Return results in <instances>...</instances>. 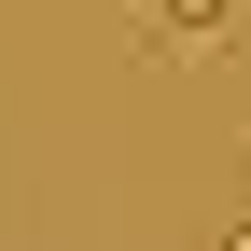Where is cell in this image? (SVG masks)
<instances>
[{"label":"cell","instance_id":"obj_1","mask_svg":"<svg viewBox=\"0 0 251 251\" xmlns=\"http://www.w3.org/2000/svg\"><path fill=\"white\" fill-rule=\"evenodd\" d=\"M237 14H251V0H140V42L153 56H224Z\"/></svg>","mask_w":251,"mask_h":251},{"label":"cell","instance_id":"obj_2","mask_svg":"<svg viewBox=\"0 0 251 251\" xmlns=\"http://www.w3.org/2000/svg\"><path fill=\"white\" fill-rule=\"evenodd\" d=\"M237 237H251V196H237Z\"/></svg>","mask_w":251,"mask_h":251}]
</instances>
